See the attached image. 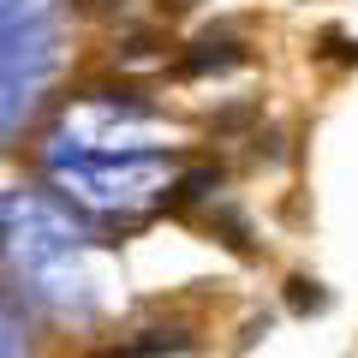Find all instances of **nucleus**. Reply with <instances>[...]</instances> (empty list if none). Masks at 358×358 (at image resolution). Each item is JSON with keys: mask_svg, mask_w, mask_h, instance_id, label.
<instances>
[{"mask_svg": "<svg viewBox=\"0 0 358 358\" xmlns=\"http://www.w3.org/2000/svg\"><path fill=\"white\" fill-rule=\"evenodd\" d=\"M233 66H239V48H233V42H203V48L197 54H185V72H233Z\"/></svg>", "mask_w": 358, "mask_h": 358, "instance_id": "f257e3e1", "label": "nucleus"}, {"mask_svg": "<svg viewBox=\"0 0 358 358\" xmlns=\"http://www.w3.org/2000/svg\"><path fill=\"white\" fill-rule=\"evenodd\" d=\"M209 185H215V167H203V173H192V179H185V185L173 192V203H192V197H203Z\"/></svg>", "mask_w": 358, "mask_h": 358, "instance_id": "7ed1b4c3", "label": "nucleus"}, {"mask_svg": "<svg viewBox=\"0 0 358 358\" xmlns=\"http://www.w3.org/2000/svg\"><path fill=\"white\" fill-rule=\"evenodd\" d=\"M287 305H293V310H322V305H329V293H317V281H293Z\"/></svg>", "mask_w": 358, "mask_h": 358, "instance_id": "f03ea898", "label": "nucleus"}]
</instances>
